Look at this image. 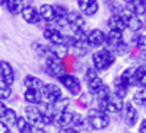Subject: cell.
<instances>
[{
    "instance_id": "cell-46",
    "label": "cell",
    "mask_w": 146,
    "mask_h": 133,
    "mask_svg": "<svg viewBox=\"0 0 146 133\" xmlns=\"http://www.w3.org/2000/svg\"><path fill=\"white\" fill-rule=\"evenodd\" d=\"M124 133H133V132H124Z\"/></svg>"
},
{
    "instance_id": "cell-12",
    "label": "cell",
    "mask_w": 146,
    "mask_h": 133,
    "mask_svg": "<svg viewBox=\"0 0 146 133\" xmlns=\"http://www.w3.org/2000/svg\"><path fill=\"white\" fill-rule=\"evenodd\" d=\"M73 113L75 111H72V110L54 113L53 118H51V126H54L56 129H63V127L72 126V123H73Z\"/></svg>"
},
{
    "instance_id": "cell-45",
    "label": "cell",
    "mask_w": 146,
    "mask_h": 133,
    "mask_svg": "<svg viewBox=\"0 0 146 133\" xmlns=\"http://www.w3.org/2000/svg\"><path fill=\"white\" fill-rule=\"evenodd\" d=\"M104 2L107 3V6H110V5H111V3L114 2V0H104Z\"/></svg>"
},
{
    "instance_id": "cell-40",
    "label": "cell",
    "mask_w": 146,
    "mask_h": 133,
    "mask_svg": "<svg viewBox=\"0 0 146 133\" xmlns=\"http://www.w3.org/2000/svg\"><path fill=\"white\" fill-rule=\"evenodd\" d=\"M137 133H146V118L140 120L137 124Z\"/></svg>"
},
{
    "instance_id": "cell-25",
    "label": "cell",
    "mask_w": 146,
    "mask_h": 133,
    "mask_svg": "<svg viewBox=\"0 0 146 133\" xmlns=\"http://www.w3.org/2000/svg\"><path fill=\"white\" fill-rule=\"evenodd\" d=\"M133 85H135V89H136V88L146 86V65H139V66H136Z\"/></svg>"
},
{
    "instance_id": "cell-6",
    "label": "cell",
    "mask_w": 146,
    "mask_h": 133,
    "mask_svg": "<svg viewBox=\"0 0 146 133\" xmlns=\"http://www.w3.org/2000/svg\"><path fill=\"white\" fill-rule=\"evenodd\" d=\"M42 69L44 73L48 75L53 79H58L60 76H63L66 73V67H64V62L62 59H57L54 56L47 57L42 63Z\"/></svg>"
},
{
    "instance_id": "cell-4",
    "label": "cell",
    "mask_w": 146,
    "mask_h": 133,
    "mask_svg": "<svg viewBox=\"0 0 146 133\" xmlns=\"http://www.w3.org/2000/svg\"><path fill=\"white\" fill-rule=\"evenodd\" d=\"M57 80L60 82V86H62L70 96L78 98V96L83 92V83H82L80 78L76 76L75 73H69V72H66V73L63 76H60Z\"/></svg>"
},
{
    "instance_id": "cell-11",
    "label": "cell",
    "mask_w": 146,
    "mask_h": 133,
    "mask_svg": "<svg viewBox=\"0 0 146 133\" xmlns=\"http://www.w3.org/2000/svg\"><path fill=\"white\" fill-rule=\"evenodd\" d=\"M42 37L50 45H64V34L56 27L44 28Z\"/></svg>"
},
{
    "instance_id": "cell-37",
    "label": "cell",
    "mask_w": 146,
    "mask_h": 133,
    "mask_svg": "<svg viewBox=\"0 0 146 133\" xmlns=\"http://www.w3.org/2000/svg\"><path fill=\"white\" fill-rule=\"evenodd\" d=\"M12 96V86L0 80V101H6Z\"/></svg>"
},
{
    "instance_id": "cell-34",
    "label": "cell",
    "mask_w": 146,
    "mask_h": 133,
    "mask_svg": "<svg viewBox=\"0 0 146 133\" xmlns=\"http://www.w3.org/2000/svg\"><path fill=\"white\" fill-rule=\"evenodd\" d=\"M23 7H25V6L22 5V0H9L7 6H6L7 12H10L12 15H19Z\"/></svg>"
},
{
    "instance_id": "cell-47",
    "label": "cell",
    "mask_w": 146,
    "mask_h": 133,
    "mask_svg": "<svg viewBox=\"0 0 146 133\" xmlns=\"http://www.w3.org/2000/svg\"><path fill=\"white\" fill-rule=\"evenodd\" d=\"M145 65H146V63H145Z\"/></svg>"
},
{
    "instance_id": "cell-8",
    "label": "cell",
    "mask_w": 146,
    "mask_h": 133,
    "mask_svg": "<svg viewBox=\"0 0 146 133\" xmlns=\"http://www.w3.org/2000/svg\"><path fill=\"white\" fill-rule=\"evenodd\" d=\"M139 110H137V107L133 104L131 101H126L124 102V107H123V110L120 111V118H121V122H123L126 126L129 127H135L139 124L140 122V118H139Z\"/></svg>"
},
{
    "instance_id": "cell-31",
    "label": "cell",
    "mask_w": 146,
    "mask_h": 133,
    "mask_svg": "<svg viewBox=\"0 0 146 133\" xmlns=\"http://www.w3.org/2000/svg\"><path fill=\"white\" fill-rule=\"evenodd\" d=\"M18 129V133H35L34 132V126L25 118V116H19L18 117V122H16V126Z\"/></svg>"
},
{
    "instance_id": "cell-44",
    "label": "cell",
    "mask_w": 146,
    "mask_h": 133,
    "mask_svg": "<svg viewBox=\"0 0 146 133\" xmlns=\"http://www.w3.org/2000/svg\"><path fill=\"white\" fill-rule=\"evenodd\" d=\"M120 2H121V3H126V5H129L130 2H133V0H120Z\"/></svg>"
},
{
    "instance_id": "cell-32",
    "label": "cell",
    "mask_w": 146,
    "mask_h": 133,
    "mask_svg": "<svg viewBox=\"0 0 146 133\" xmlns=\"http://www.w3.org/2000/svg\"><path fill=\"white\" fill-rule=\"evenodd\" d=\"M130 45H131V48L135 47L137 50H145L146 48V34H142V32L133 34V37L130 40Z\"/></svg>"
},
{
    "instance_id": "cell-21",
    "label": "cell",
    "mask_w": 146,
    "mask_h": 133,
    "mask_svg": "<svg viewBox=\"0 0 146 133\" xmlns=\"http://www.w3.org/2000/svg\"><path fill=\"white\" fill-rule=\"evenodd\" d=\"M126 10L136 16H145L146 15V0H133L129 5H126Z\"/></svg>"
},
{
    "instance_id": "cell-19",
    "label": "cell",
    "mask_w": 146,
    "mask_h": 133,
    "mask_svg": "<svg viewBox=\"0 0 146 133\" xmlns=\"http://www.w3.org/2000/svg\"><path fill=\"white\" fill-rule=\"evenodd\" d=\"M126 19H127V29L133 34H137L143 29L145 27V22L142 21L140 16H136L133 13H129V12L126 10Z\"/></svg>"
},
{
    "instance_id": "cell-27",
    "label": "cell",
    "mask_w": 146,
    "mask_h": 133,
    "mask_svg": "<svg viewBox=\"0 0 146 133\" xmlns=\"http://www.w3.org/2000/svg\"><path fill=\"white\" fill-rule=\"evenodd\" d=\"M38 12H40V16H41L42 21H45V22H54V19H56V9H54V5L44 3V5L40 6Z\"/></svg>"
},
{
    "instance_id": "cell-22",
    "label": "cell",
    "mask_w": 146,
    "mask_h": 133,
    "mask_svg": "<svg viewBox=\"0 0 146 133\" xmlns=\"http://www.w3.org/2000/svg\"><path fill=\"white\" fill-rule=\"evenodd\" d=\"M135 69L136 66H129V67H124L121 69V72L118 73V79L124 83V85H127L129 88H135V85H133V79H135Z\"/></svg>"
},
{
    "instance_id": "cell-23",
    "label": "cell",
    "mask_w": 146,
    "mask_h": 133,
    "mask_svg": "<svg viewBox=\"0 0 146 133\" xmlns=\"http://www.w3.org/2000/svg\"><path fill=\"white\" fill-rule=\"evenodd\" d=\"M89 50H91V47L86 40H75V44L70 48V53H73L76 57H85Z\"/></svg>"
},
{
    "instance_id": "cell-36",
    "label": "cell",
    "mask_w": 146,
    "mask_h": 133,
    "mask_svg": "<svg viewBox=\"0 0 146 133\" xmlns=\"http://www.w3.org/2000/svg\"><path fill=\"white\" fill-rule=\"evenodd\" d=\"M78 100H79V104H80L82 107H85L86 110H88V108H91V107H89L91 102L95 101V100H94V95L89 94L88 91H86V92H82V94L78 96Z\"/></svg>"
},
{
    "instance_id": "cell-39",
    "label": "cell",
    "mask_w": 146,
    "mask_h": 133,
    "mask_svg": "<svg viewBox=\"0 0 146 133\" xmlns=\"http://www.w3.org/2000/svg\"><path fill=\"white\" fill-rule=\"evenodd\" d=\"M57 133H82V132H79V130H76L75 127L69 126V127H63V129H58V130H57Z\"/></svg>"
},
{
    "instance_id": "cell-20",
    "label": "cell",
    "mask_w": 146,
    "mask_h": 133,
    "mask_svg": "<svg viewBox=\"0 0 146 133\" xmlns=\"http://www.w3.org/2000/svg\"><path fill=\"white\" fill-rule=\"evenodd\" d=\"M31 48H32V51L41 57L42 60H45L47 57H51L53 56V51H51V45L50 44H44L41 41H34L31 44Z\"/></svg>"
},
{
    "instance_id": "cell-38",
    "label": "cell",
    "mask_w": 146,
    "mask_h": 133,
    "mask_svg": "<svg viewBox=\"0 0 146 133\" xmlns=\"http://www.w3.org/2000/svg\"><path fill=\"white\" fill-rule=\"evenodd\" d=\"M110 12H111V15L113 13H124L126 12V7H123V3L118 2V0H114V2L108 6Z\"/></svg>"
},
{
    "instance_id": "cell-30",
    "label": "cell",
    "mask_w": 146,
    "mask_h": 133,
    "mask_svg": "<svg viewBox=\"0 0 146 133\" xmlns=\"http://www.w3.org/2000/svg\"><path fill=\"white\" fill-rule=\"evenodd\" d=\"M131 102L135 104L136 107L137 105L146 107V86L135 89V92H133V95H131Z\"/></svg>"
},
{
    "instance_id": "cell-41",
    "label": "cell",
    "mask_w": 146,
    "mask_h": 133,
    "mask_svg": "<svg viewBox=\"0 0 146 133\" xmlns=\"http://www.w3.org/2000/svg\"><path fill=\"white\" fill-rule=\"evenodd\" d=\"M7 108H9V107H6L5 101H0V120L5 117V114H6V111H7Z\"/></svg>"
},
{
    "instance_id": "cell-10",
    "label": "cell",
    "mask_w": 146,
    "mask_h": 133,
    "mask_svg": "<svg viewBox=\"0 0 146 133\" xmlns=\"http://www.w3.org/2000/svg\"><path fill=\"white\" fill-rule=\"evenodd\" d=\"M105 40H107V32L102 31L101 28H92L88 31L86 41L91 48H95V50L102 48L105 45Z\"/></svg>"
},
{
    "instance_id": "cell-26",
    "label": "cell",
    "mask_w": 146,
    "mask_h": 133,
    "mask_svg": "<svg viewBox=\"0 0 146 133\" xmlns=\"http://www.w3.org/2000/svg\"><path fill=\"white\" fill-rule=\"evenodd\" d=\"M44 83L45 82L41 78L35 76V75H27L25 78H23V86H25V89H38V91H41Z\"/></svg>"
},
{
    "instance_id": "cell-28",
    "label": "cell",
    "mask_w": 146,
    "mask_h": 133,
    "mask_svg": "<svg viewBox=\"0 0 146 133\" xmlns=\"http://www.w3.org/2000/svg\"><path fill=\"white\" fill-rule=\"evenodd\" d=\"M130 89H131V88H129L127 85H124V83L121 82L118 78H115V79H114L113 86H111L113 94H114V95H117V96H120V98H123V100H126V98H127V95L130 94Z\"/></svg>"
},
{
    "instance_id": "cell-7",
    "label": "cell",
    "mask_w": 146,
    "mask_h": 133,
    "mask_svg": "<svg viewBox=\"0 0 146 133\" xmlns=\"http://www.w3.org/2000/svg\"><path fill=\"white\" fill-rule=\"evenodd\" d=\"M64 94H63V88L56 82H47L44 83V86L41 89V96H42V102L48 104V105H53L56 104L60 98H62Z\"/></svg>"
},
{
    "instance_id": "cell-16",
    "label": "cell",
    "mask_w": 146,
    "mask_h": 133,
    "mask_svg": "<svg viewBox=\"0 0 146 133\" xmlns=\"http://www.w3.org/2000/svg\"><path fill=\"white\" fill-rule=\"evenodd\" d=\"M124 102H126V100H123V98H120V96L111 94V96H110V100L107 102V107H105V113L110 114V116L120 114V111L123 110V107H124Z\"/></svg>"
},
{
    "instance_id": "cell-35",
    "label": "cell",
    "mask_w": 146,
    "mask_h": 133,
    "mask_svg": "<svg viewBox=\"0 0 146 133\" xmlns=\"http://www.w3.org/2000/svg\"><path fill=\"white\" fill-rule=\"evenodd\" d=\"M18 113L13 110V108H7V111L5 114V117L2 118L3 122L7 124V126H16V122H18Z\"/></svg>"
},
{
    "instance_id": "cell-17",
    "label": "cell",
    "mask_w": 146,
    "mask_h": 133,
    "mask_svg": "<svg viewBox=\"0 0 146 133\" xmlns=\"http://www.w3.org/2000/svg\"><path fill=\"white\" fill-rule=\"evenodd\" d=\"M124 41L126 40H124L123 32H120V31H108L107 32V40H105V47L108 48V50L114 51L115 48L120 44H123Z\"/></svg>"
},
{
    "instance_id": "cell-14",
    "label": "cell",
    "mask_w": 146,
    "mask_h": 133,
    "mask_svg": "<svg viewBox=\"0 0 146 133\" xmlns=\"http://www.w3.org/2000/svg\"><path fill=\"white\" fill-rule=\"evenodd\" d=\"M107 25L110 31H120L124 32L127 29V19H126V12L124 13H113L107 19Z\"/></svg>"
},
{
    "instance_id": "cell-13",
    "label": "cell",
    "mask_w": 146,
    "mask_h": 133,
    "mask_svg": "<svg viewBox=\"0 0 146 133\" xmlns=\"http://www.w3.org/2000/svg\"><path fill=\"white\" fill-rule=\"evenodd\" d=\"M76 5L79 12L83 16H95L100 10V2L98 0H76Z\"/></svg>"
},
{
    "instance_id": "cell-42",
    "label": "cell",
    "mask_w": 146,
    "mask_h": 133,
    "mask_svg": "<svg viewBox=\"0 0 146 133\" xmlns=\"http://www.w3.org/2000/svg\"><path fill=\"white\" fill-rule=\"evenodd\" d=\"M0 133H12L9 126L3 122V120H0Z\"/></svg>"
},
{
    "instance_id": "cell-18",
    "label": "cell",
    "mask_w": 146,
    "mask_h": 133,
    "mask_svg": "<svg viewBox=\"0 0 146 133\" xmlns=\"http://www.w3.org/2000/svg\"><path fill=\"white\" fill-rule=\"evenodd\" d=\"M21 16L22 19L25 21L29 25H35V23H40L41 22V16H40V12L36 7L34 6H25L21 12Z\"/></svg>"
},
{
    "instance_id": "cell-2",
    "label": "cell",
    "mask_w": 146,
    "mask_h": 133,
    "mask_svg": "<svg viewBox=\"0 0 146 133\" xmlns=\"http://www.w3.org/2000/svg\"><path fill=\"white\" fill-rule=\"evenodd\" d=\"M23 116L34 126V129H45L48 126H51V117L44 114L40 105L27 104L25 108H23Z\"/></svg>"
},
{
    "instance_id": "cell-1",
    "label": "cell",
    "mask_w": 146,
    "mask_h": 133,
    "mask_svg": "<svg viewBox=\"0 0 146 133\" xmlns=\"http://www.w3.org/2000/svg\"><path fill=\"white\" fill-rule=\"evenodd\" d=\"M117 62V57L115 54L108 50L107 47H102V48H98L95 50L92 54H91V66L98 70L100 73L101 72H107L108 69H111Z\"/></svg>"
},
{
    "instance_id": "cell-5",
    "label": "cell",
    "mask_w": 146,
    "mask_h": 133,
    "mask_svg": "<svg viewBox=\"0 0 146 133\" xmlns=\"http://www.w3.org/2000/svg\"><path fill=\"white\" fill-rule=\"evenodd\" d=\"M83 80L86 82V89L89 94L96 95L104 86H105V82L101 78L100 72L95 70L92 66H88L85 69V75H83Z\"/></svg>"
},
{
    "instance_id": "cell-43",
    "label": "cell",
    "mask_w": 146,
    "mask_h": 133,
    "mask_svg": "<svg viewBox=\"0 0 146 133\" xmlns=\"http://www.w3.org/2000/svg\"><path fill=\"white\" fill-rule=\"evenodd\" d=\"M7 2H9V0H0V7H5V9H6Z\"/></svg>"
},
{
    "instance_id": "cell-29",
    "label": "cell",
    "mask_w": 146,
    "mask_h": 133,
    "mask_svg": "<svg viewBox=\"0 0 146 133\" xmlns=\"http://www.w3.org/2000/svg\"><path fill=\"white\" fill-rule=\"evenodd\" d=\"M72 127H75V129L79 130V132L91 130V127H89V124H88V120H86V116L80 114V113H78V111L73 113V123H72Z\"/></svg>"
},
{
    "instance_id": "cell-9",
    "label": "cell",
    "mask_w": 146,
    "mask_h": 133,
    "mask_svg": "<svg viewBox=\"0 0 146 133\" xmlns=\"http://www.w3.org/2000/svg\"><path fill=\"white\" fill-rule=\"evenodd\" d=\"M67 28L72 31V35H76L79 32H85V16L79 10H69L67 15Z\"/></svg>"
},
{
    "instance_id": "cell-15",
    "label": "cell",
    "mask_w": 146,
    "mask_h": 133,
    "mask_svg": "<svg viewBox=\"0 0 146 133\" xmlns=\"http://www.w3.org/2000/svg\"><path fill=\"white\" fill-rule=\"evenodd\" d=\"M0 80H3L7 85H13L15 82V70L9 62L6 60H0Z\"/></svg>"
},
{
    "instance_id": "cell-24",
    "label": "cell",
    "mask_w": 146,
    "mask_h": 133,
    "mask_svg": "<svg viewBox=\"0 0 146 133\" xmlns=\"http://www.w3.org/2000/svg\"><path fill=\"white\" fill-rule=\"evenodd\" d=\"M23 101L29 105H40L42 102L41 91L38 89H25L23 91Z\"/></svg>"
},
{
    "instance_id": "cell-3",
    "label": "cell",
    "mask_w": 146,
    "mask_h": 133,
    "mask_svg": "<svg viewBox=\"0 0 146 133\" xmlns=\"http://www.w3.org/2000/svg\"><path fill=\"white\" fill-rule=\"evenodd\" d=\"M85 116H86V120H88V124H89L91 130L101 132V130H105L110 124H111V116L98 110L96 107L88 108Z\"/></svg>"
},
{
    "instance_id": "cell-33",
    "label": "cell",
    "mask_w": 146,
    "mask_h": 133,
    "mask_svg": "<svg viewBox=\"0 0 146 133\" xmlns=\"http://www.w3.org/2000/svg\"><path fill=\"white\" fill-rule=\"evenodd\" d=\"M53 107V111L54 113H60V111H67V110H70V98L69 96H62L56 104H53L51 105Z\"/></svg>"
}]
</instances>
